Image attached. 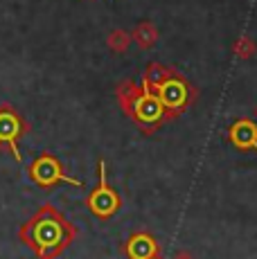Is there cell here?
Wrapping results in <instances>:
<instances>
[{"label":"cell","mask_w":257,"mask_h":259,"mask_svg":"<svg viewBox=\"0 0 257 259\" xmlns=\"http://www.w3.org/2000/svg\"><path fill=\"white\" fill-rule=\"evenodd\" d=\"M18 237L38 259H57L75 241L77 228L54 205L46 203L18 230Z\"/></svg>","instance_id":"6da1fadb"},{"label":"cell","mask_w":257,"mask_h":259,"mask_svg":"<svg viewBox=\"0 0 257 259\" xmlns=\"http://www.w3.org/2000/svg\"><path fill=\"white\" fill-rule=\"evenodd\" d=\"M142 86L151 88L158 95V99L167 108L172 119L185 113L196 97L194 88L187 83V79L176 72L174 68H167L162 63H149L147 66L145 74H142Z\"/></svg>","instance_id":"7a4b0ae2"},{"label":"cell","mask_w":257,"mask_h":259,"mask_svg":"<svg viewBox=\"0 0 257 259\" xmlns=\"http://www.w3.org/2000/svg\"><path fill=\"white\" fill-rule=\"evenodd\" d=\"M124 113H126V115L131 117L133 122H136L145 133L158 131V128L162 126V122L172 119L169 113H167V108L162 106V102L158 99V95L151 91V88H147V86H140L138 95L133 97L131 106H128Z\"/></svg>","instance_id":"3957f363"},{"label":"cell","mask_w":257,"mask_h":259,"mask_svg":"<svg viewBox=\"0 0 257 259\" xmlns=\"http://www.w3.org/2000/svg\"><path fill=\"white\" fill-rule=\"evenodd\" d=\"M29 133L27 119L12 106V104H0V149H7L16 160H23L18 142Z\"/></svg>","instance_id":"277c9868"},{"label":"cell","mask_w":257,"mask_h":259,"mask_svg":"<svg viewBox=\"0 0 257 259\" xmlns=\"http://www.w3.org/2000/svg\"><path fill=\"white\" fill-rule=\"evenodd\" d=\"M29 178L32 183H36L38 187L43 189H52L61 183H68L72 187H83V183L79 178H70L66 171H63L59 158H54L52 153H41L36 160L29 165Z\"/></svg>","instance_id":"5b68a950"},{"label":"cell","mask_w":257,"mask_h":259,"mask_svg":"<svg viewBox=\"0 0 257 259\" xmlns=\"http://www.w3.org/2000/svg\"><path fill=\"white\" fill-rule=\"evenodd\" d=\"M86 207L95 214L97 219H111L115 212H120L122 207V198L111 185L106 178V162L100 160V183L97 187L88 194L86 198Z\"/></svg>","instance_id":"8992f818"},{"label":"cell","mask_w":257,"mask_h":259,"mask_svg":"<svg viewBox=\"0 0 257 259\" xmlns=\"http://www.w3.org/2000/svg\"><path fill=\"white\" fill-rule=\"evenodd\" d=\"M228 142L239 151H257V124L253 119H237L228 128Z\"/></svg>","instance_id":"52a82bcc"},{"label":"cell","mask_w":257,"mask_h":259,"mask_svg":"<svg viewBox=\"0 0 257 259\" xmlns=\"http://www.w3.org/2000/svg\"><path fill=\"white\" fill-rule=\"evenodd\" d=\"M124 252L128 259H162L160 246L149 232H136L124 243Z\"/></svg>","instance_id":"ba28073f"},{"label":"cell","mask_w":257,"mask_h":259,"mask_svg":"<svg viewBox=\"0 0 257 259\" xmlns=\"http://www.w3.org/2000/svg\"><path fill=\"white\" fill-rule=\"evenodd\" d=\"M131 38H133V41H136L140 48L149 50V48L158 41V29H156L151 23L145 21V23H140L136 29H133V36H131Z\"/></svg>","instance_id":"9c48e42d"},{"label":"cell","mask_w":257,"mask_h":259,"mask_svg":"<svg viewBox=\"0 0 257 259\" xmlns=\"http://www.w3.org/2000/svg\"><path fill=\"white\" fill-rule=\"evenodd\" d=\"M138 91H140V86H138L136 81H131V79L122 81L120 86L115 88V97H117V102H120L122 111H126V108L131 106V102H133V97L138 95Z\"/></svg>","instance_id":"30bf717a"},{"label":"cell","mask_w":257,"mask_h":259,"mask_svg":"<svg viewBox=\"0 0 257 259\" xmlns=\"http://www.w3.org/2000/svg\"><path fill=\"white\" fill-rule=\"evenodd\" d=\"M128 43H131V34H126L124 29H113L111 34H108V38H106V46L113 50V52H126V48H128Z\"/></svg>","instance_id":"8fae6325"},{"label":"cell","mask_w":257,"mask_h":259,"mask_svg":"<svg viewBox=\"0 0 257 259\" xmlns=\"http://www.w3.org/2000/svg\"><path fill=\"white\" fill-rule=\"evenodd\" d=\"M235 52H237V57H241V59H248V57H253V52H255V46L248 41V38H239L237 41V46H235Z\"/></svg>","instance_id":"7c38bea8"},{"label":"cell","mask_w":257,"mask_h":259,"mask_svg":"<svg viewBox=\"0 0 257 259\" xmlns=\"http://www.w3.org/2000/svg\"><path fill=\"white\" fill-rule=\"evenodd\" d=\"M174 259H192L190 255H187V252H179V255H176Z\"/></svg>","instance_id":"4fadbf2b"}]
</instances>
